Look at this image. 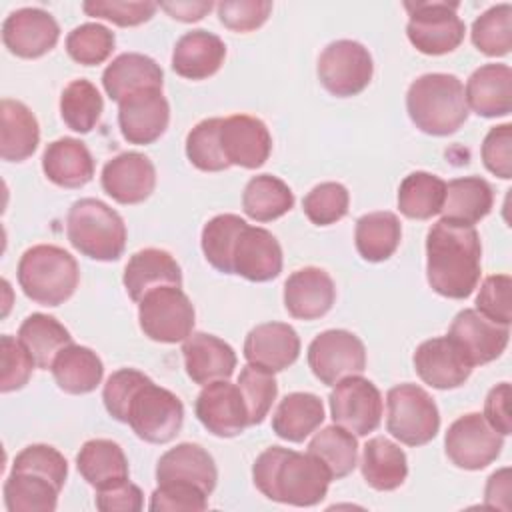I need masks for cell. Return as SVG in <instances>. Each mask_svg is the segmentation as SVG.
Instances as JSON below:
<instances>
[{"label":"cell","instance_id":"1","mask_svg":"<svg viewBox=\"0 0 512 512\" xmlns=\"http://www.w3.org/2000/svg\"><path fill=\"white\" fill-rule=\"evenodd\" d=\"M482 274V244L474 226L438 220L426 234V278L430 288L452 300L468 298Z\"/></svg>","mask_w":512,"mask_h":512},{"label":"cell","instance_id":"2","mask_svg":"<svg viewBox=\"0 0 512 512\" xmlns=\"http://www.w3.org/2000/svg\"><path fill=\"white\" fill-rule=\"evenodd\" d=\"M252 480L268 500L316 506L326 498L332 476L326 464L310 452L270 446L254 460Z\"/></svg>","mask_w":512,"mask_h":512},{"label":"cell","instance_id":"3","mask_svg":"<svg viewBox=\"0 0 512 512\" xmlns=\"http://www.w3.org/2000/svg\"><path fill=\"white\" fill-rule=\"evenodd\" d=\"M412 124L430 136L454 134L468 120L464 86L458 76L428 72L418 76L406 92Z\"/></svg>","mask_w":512,"mask_h":512},{"label":"cell","instance_id":"4","mask_svg":"<svg viewBox=\"0 0 512 512\" xmlns=\"http://www.w3.org/2000/svg\"><path fill=\"white\" fill-rule=\"evenodd\" d=\"M18 284L36 304L60 306L72 298L80 282L76 258L60 246L36 244L18 262Z\"/></svg>","mask_w":512,"mask_h":512},{"label":"cell","instance_id":"5","mask_svg":"<svg viewBox=\"0 0 512 512\" xmlns=\"http://www.w3.org/2000/svg\"><path fill=\"white\" fill-rule=\"evenodd\" d=\"M66 236L82 256L112 262L122 256L128 234L114 208L98 198H80L68 210Z\"/></svg>","mask_w":512,"mask_h":512},{"label":"cell","instance_id":"6","mask_svg":"<svg viewBox=\"0 0 512 512\" xmlns=\"http://www.w3.org/2000/svg\"><path fill=\"white\" fill-rule=\"evenodd\" d=\"M386 428L406 446H424L440 430L434 398L416 384L392 386L386 394Z\"/></svg>","mask_w":512,"mask_h":512},{"label":"cell","instance_id":"7","mask_svg":"<svg viewBox=\"0 0 512 512\" xmlns=\"http://www.w3.org/2000/svg\"><path fill=\"white\" fill-rule=\"evenodd\" d=\"M458 6V2L448 0L404 2L410 16L406 26L410 44L428 56H442L456 50L466 32V26L456 12Z\"/></svg>","mask_w":512,"mask_h":512},{"label":"cell","instance_id":"8","mask_svg":"<svg viewBox=\"0 0 512 512\" xmlns=\"http://www.w3.org/2000/svg\"><path fill=\"white\" fill-rule=\"evenodd\" d=\"M196 322V312L182 286H158L138 302V324L144 336L160 344L184 342Z\"/></svg>","mask_w":512,"mask_h":512},{"label":"cell","instance_id":"9","mask_svg":"<svg viewBox=\"0 0 512 512\" xmlns=\"http://www.w3.org/2000/svg\"><path fill=\"white\" fill-rule=\"evenodd\" d=\"M126 424L140 440L166 444L178 436L184 424V404L174 392L148 380L132 396Z\"/></svg>","mask_w":512,"mask_h":512},{"label":"cell","instance_id":"10","mask_svg":"<svg viewBox=\"0 0 512 512\" xmlns=\"http://www.w3.org/2000/svg\"><path fill=\"white\" fill-rule=\"evenodd\" d=\"M320 84L338 98L360 94L372 80L374 62L368 48L356 40H334L318 58Z\"/></svg>","mask_w":512,"mask_h":512},{"label":"cell","instance_id":"11","mask_svg":"<svg viewBox=\"0 0 512 512\" xmlns=\"http://www.w3.org/2000/svg\"><path fill=\"white\" fill-rule=\"evenodd\" d=\"M328 402L334 424L346 428L354 436H368L382 422V394L374 382L360 374L336 382Z\"/></svg>","mask_w":512,"mask_h":512},{"label":"cell","instance_id":"12","mask_svg":"<svg viewBox=\"0 0 512 512\" xmlns=\"http://www.w3.org/2000/svg\"><path fill=\"white\" fill-rule=\"evenodd\" d=\"M502 446L504 436L496 432L478 412L456 418L444 436L448 460L462 470L486 468L500 456Z\"/></svg>","mask_w":512,"mask_h":512},{"label":"cell","instance_id":"13","mask_svg":"<svg viewBox=\"0 0 512 512\" xmlns=\"http://www.w3.org/2000/svg\"><path fill=\"white\" fill-rule=\"evenodd\" d=\"M308 366L322 384L334 386L342 378L366 370L364 342L348 330H324L308 346Z\"/></svg>","mask_w":512,"mask_h":512},{"label":"cell","instance_id":"14","mask_svg":"<svg viewBox=\"0 0 512 512\" xmlns=\"http://www.w3.org/2000/svg\"><path fill=\"white\" fill-rule=\"evenodd\" d=\"M58 38L56 18L42 8H18L2 22V42L18 58H40L58 44Z\"/></svg>","mask_w":512,"mask_h":512},{"label":"cell","instance_id":"15","mask_svg":"<svg viewBox=\"0 0 512 512\" xmlns=\"http://www.w3.org/2000/svg\"><path fill=\"white\" fill-rule=\"evenodd\" d=\"M200 424L218 438H234L248 424V410L238 384L216 380L206 384L194 404Z\"/></svg>","mask_w":512,"mask_h":512},{"label":"cell","instance_id":"16","mask_svg":"<svg viewBox=\"0 0 512 512\" xmlns=\"http://www.w3.org/2000/svg\"><path fill=\"white\" fill-rule=\"evenodd\" d=\"M472 366L496 360L508 346L510 328L482 316L476 308L460 310L446 334Z\"/></svg>","mask_w":512,"mask_h":512},{"label":"cell","instance_id":"17","mask_svg":"<svg viewBox=\"0 0 512 512\" xmlns=\"http://www.w3.org/2000/svg\"><path fill=\"white\" fill-rule=\"evenodd\" d=\"M170 104L162 88H146L118 102V126L126 142L152 144L168 128Z\"/></svg>","mask_w":512,"mask_h":512},{"label":"cell","instance_id":"18","mask_svg":"<svg viewBox=\"0 0 512 512\" xmlns=\"http://www.w3.org/2000/svg\"><path fill=\"white\" fill-rule=\"evenodd\" d=\"M100 182L118 204H140L156 188V168L142 152H120L104 164Z\"/></svg>","mask_w":512,"mask_h":512},{"label":"cell","instance_id":"19","mask_svg":"<svg viewBox=\"0 0 512 512\" xmlns=\"http://www.w3.org/2000/svg\"><path fill=\"white\" fill-rule=\"evenodd\" d=\"M412 362L420 380L438 390L462 386L474 368L448 336L424 340L414 350Z\"/></svg>","mask_w":512,"mask_h":512},{"label":"cell","instance_id":"20","mask_svg":"<svg viewBox=\"0 0 512 512\" xmlns=\"http://www.w3.org/2000/svg\"><path fill=\"white\" fill-rule=\"evenodd\" d=\"M220 146L230 166L254 170L268 160L272 136L260 118L234 114L222 120Z\"/></svg>","mask_w":512,"mask_h":512},{"label":"cell","instance_id":"21","mask_svg":"<svg viewBox=\"0 0 512 512\" xmlns=\"http://www.w3.org/2000/svg\"><path fill=\"white\" fill-rule=\"evenodd\" d=\"M282 272V246L272 232L246 224L232 254V274L250 282H268Z\"/></svg>","mask_w":512,"mask_h":512},{"label":"cell","instance_id":"22","mask_svg":"<svg viewBox=\"0 0 512 512\" xmlns=\"http://www.w3.org/2000/svg\"><path fill=\"white\" fill-rule=\"evenodd\" d=\"M300 336L286 322H264L254 326L244 340L248 364L268 372H282L298 360Z\"/></svg>","mask_w":512,"mask_h":512},{"label":"cell","instance_id":"23","mask_svg":"<svg viewBox=\"0 0 512 512\" xmlns=\"http://www.w3.org/2000/svg\"><path fill=\"white\" fill-rule=\"evenodd\" d=\"M336 300L332 276L316 266L294 270L284 282V308L292 318L316 320L322 318Z\"/></svg>","mask_w":512,"mask_h":512},{"label":"cell","instance_id":"24","mask_svg":"<svg viewBox=\"0 0 512 512\" xmlns=\"http://www.w3.org/2000/svg\"><path fill=\"white\" fill-rule=\"evenodd\" d=\"M184 368L192 382L206 386L228 380L236 368V352L222 338L206 332H192L182 344Z\"/></svg>","mask_w":512,"mask_h":512},{"label":"cell","instance_id":"25","mask_svg":"<svg viewBox=\"0 0 512 512\" xmlns=\"http://www.w3.org/2000/svg\"><path fill=\"white\" fill-rule=\"evenodd\" d=\"M226 58V44L208 30L182 34L172 50V70L186 80H206L214 76Z\"/></svg>","mask_w":512,"mask_h":512},{"label":"cell","instance_id":"26","mask_svg":"<svg viewBox=\"0 0 512 512\" xmlns=\"http://www.w3.org/2000/svg\"><path fill=\"white\" fill-rule=\"evenodd\" d=\"M468 110L484 118L506 116L512 110V70L508 64L476 68L464 88Z\"/></svg>","mask_w":512,"mask_h":512},{"label":"cell","instance_id":"27","mask_svg":"<svg viewBox=\"0 0 512 512\" xmlns=\"http://www.w3.org/2000/svg\"><path fill=\"white\" fill-rule=\"evenodd\" d=\"M156 480L160 482H188L198 486L208 496L216 488L218 470L214 458L200 444L182 442L166 450L156 464Z\"/></svg>","mask_w":512,"mask_h":512},{"label":"cell","instance_id":"28","mask_svg":"<svg viewBox=\"0 0 512 512\" xmlns=\"http://www.w3.org/2000/svg\"><path fill=\"white\" fill-rule=\"evenodd\" d=\"M122 284L134 302H140L158 286H182V270L176 258L160 248H144L130 256Z\"/></svg>","mask_w":512,"mask_h":512},{"label":"cell","instance_id":"29","mask_svg":"<svg viewBox=\"0 0 512 512\" xmlns=\"http://www.w3.org/2000/svg\"><path fill=\"white\" fill-rule=\"evenodd\" d=\"M164 72L160 64L140 52H124L116 56L102 72V86L110 100L122 102L130 94L146 88H162Z\"/></svg>","mask_w":512,"mask_h":512},{"label":"cell","instance_id":"30","mask_svg":"<svg viewBox=\"0 0 512 512\" xmlns=\"http://www.w3.org/2000/svg\"><path fill=\"white\" fill-rule=\"evenodd\" d=\"M42 170L60 188H82L94 176V158L82 140L64 136L44 148Z\"/></svg>","mask_w":512,"mask_h":512},{"label":"cell","instance_id":"31","mask_svg":"<svg viewBox=\"0 0 512 512\" xmlns=\"http://www.w3.org/2000/svg\"><path fill=\"white\" fill-rule=\"evenodd\" d=\"M40 142V126L32 110L12 98L0 102V156L6 162L30 158Z\"/></svg>","mask_w":512,"mask_h":512},{"label":"cell","instance_id":"32","mask_svg":"<svg viewBox=\"0 0 512 512\" xmlns=\"http://www.w3.org/2000/svg\"><path fill=\"white\" fill-rule=\"evenodd\" d=\"M494 206V190L480 176L454 178L446 184V196L442 204V220L474 226L490 214Z\"/></svg>","mask_w":512,"mask_h":512},{"label":"cell","instance_id":"33","mask_svg":"<svg viewBox=\"0 0 512 512\" xmlns=\"http://www.w3.org/2000/svg\"><path fill=\"white\" fill-rule=\"evenodd\" d=\"M360 470L368 486L380 492H390L404 484L408 476V460L396 442L386 436H374L364 444Z\"/></svg>","mask_w":512,"mask_h":512},{"label":"cell","instance_id":"34","mask_svg":"<svg viewBox=\"0 0 512 512\" xmlns=\"http://www.w3.org/2000/svg\"><path fill=\"white\" fill-rule=\"evenodd\" d=\"M50 370L58 388L76 396L96 390L104 376L100 356L92 348L74 342L58 352Z\"/></svg>","mask_w":512,"mask_h":512},{"label":"cell","instance_id":"35","mask_svg":"<svg viewBox=\"0 0 512 512\" xmlns=\"http://www.w3.org/2000/svg\"><path fill=\"white\" fill-rule=\"evenodd\" d=\"M76 468L80 476L98 488L128 480V458L118 442L108 438H92L82 444L76 454Z\"/></svg>","mask_w":512,"mask_h":512},{"label":"cell","instance_id":"36","mask_svg":"<svg viewBox=\"0 0 512 512\" xmlns=\"http://www.w3.org/2000/svg\"><path fill=\"white\" fill-rule=\"evenodd\" d=\"M324 422V404L312 392L286 394L272 416V430L288 442H302Z\"/></svg>","mask_w":512,"mask_h":512},{"label":"cell","instance_id":"37","mask_svg":"<svg viewBox=\"0 0 512 512\" xmlns=\"http://www.w3.org/2000/svg\"><path fill=\"white\" fill-rule=\"evenodd\" d=\"M402 226L394 212L380 210L358 218L354 228V244L366 262H384L400 246Z\"/></svg>","mask_w":512,"mask_h":512},{"label":"cell","instance_id":"38","mask_svg":"<svg viewBox=\"0 0 512 512\" xmlns=\"http://www.w3.org/2000/svg\"><path fill=\"white\" fill-rule=\"evenodd\" d=\"M18 340L34 358L36 368L48 370L58 352L72 344V334L54 316L34 312L20 324Z\"/></svg>","mask_w":512,"mask_h":512},{"label":"cell","instance_id":"39","mask_svg":"<svg viewBox=\"0 0 512 512\" xmlns=\"http://www.w3.org/2000/svg\"><path fill=\"white\" fill-rule=\"evenodd\" d=\"M294 206V192L290 186L272 174H258L248 180L242 192V210L256 222H270Z\"/></svg>","mask_w":512,"mask_h":512},{"label":"cell","instance_id":"40","mask_svg":"<svg viewBox=\"0 0 512 512\" xmlns=\"http://www.w3.org/2000/svg\"><path fill=\"white\" fill-rule=\"evenodd\" d=\"M446 196V182L430 172L408 174L398 188V210L412 220H430L440 214Z\"/></svg>","mask_w":512,"mask_h":512},{"label":"cell","instance_id":"41","mask_svg":"<svg viewBox=\"0 0 512 512\" xmlns=\"http://www.w3.org/2000/svg\"><path fill=\"white\" fill-rule=\"evenodd\" d=\"M60 488L30 472H10L4 482V504L8 512H54Z\"/></svg>","mask_w":512,"mask_h":512},{"label":"cell","instance_id":"42","mask_svg":"<svg viewBox=\"0 0 512 512\" xmlns=\"http://www.w3.org/2000/svg\"><path fill=\"white\" fill-rule=\"evenodd\" d=\"M308 452L326 464L332 480L348 476L358 464V440L352 432L338 424L316 432L308 442Z\"/></svg>","mask_w":512,"mask_h":512},{"label":"cell","instance_id":"43","mask_svg":"<svg viewBox=\"0 0 512 512\" xmlns=\"http://www.w3.org/2000/svg\"><path fill=\"white\" fill-rule=\"evenodd\" d=\"M102 110V96L86 78L72 80L60 94V116L64 124L78 134H88L98 124Z\"/></svg>","mask_w":512,"mask_h":512},{"label":"cell","instance_id":"44","mask_svg":"<svg viewBox=\"0 0 512 512\" xmlns=\"http://www.w3.org/2000/svg\"><path fill=\"white\" fill-rule=\"evenodd\" d=\"M244 226L246 220L238 214H218L204 224L200 246L208 264L218 272L232 274V254Z\"/></svg>","mask_w":512,"mask_h":512},{"label":"cell","instance_id":"45","mask_svg":"<svg viewBox=\"0 0 512 512\" xmlns=\"http://www.w3.org/2000/svg\"><path fill=\"white\" fill-rule=\"evenodd\" d=\"M472 44L486 56H506L512 48V6L496 4L482 12L470 32Z\"/></svg>","mask_w":512,"mask_h":512},{"label":"cell","instance_id":"46","mask_svg":"<svg viewBox=\"0 0 512 512\" xmlns=\"http://www.w3.org/2000/svg\"><path fill=\"white\" fill-rule=\"evenodd\" d=\"M224 118H206L186 136V156L202 172H222L230 164L220 146V128Z\"/></svg>","mask_w":512,"mask_h":512},{"label":"cell","instance_id":"47","mask_svg":"<svg viewBox=\"0 0 512 512\" xmlns=\"http://www.w3.org/2000/svg\"><path fill=\"white\" fill-rule=\"evenodd\" d=\"M116 44V36L110 28L98 22H86L72 28L66 36L68 56L82 66H96L108 60Z\"/></svg>","mask_w":512,"mask_h":512},{"label":"cell","instance_id":"48","mask_svg":"<svg viewBox=\"0 0 512 512\" xmlns=\"http://www.w3.org/2000/svg\"><path fill=\"white\" fill-rule=\"evenodd\" d=\"M238 388L248 410V424H262L278 396V382L274 374L264 368L248 364L240 370Z\"/></svg>","mask_w":512,"mask_h":512},{"label":"cell","instance_id":"49","mask_svg":"<svg viewBox=\"0 0 512 512\" xmlns=\"http://www.w3.org/2000/svg\"><path fill=\"white\" fill-rule=\"evenodd\" d=\"M350 194L340 182H322L302 200L306 218L316 226H330L348 214Z\"/></svg>","mask_w":512,"mask_h":512},{"label":"cell","instance_id":"50","mask_svg":"<svg viewBox=\"0 0 512 512\" xmlns=\"http://www.w3.org/2000/svg\"><path fill=\"white\" fill-rule=\"evenodd\" d=\"M12 470L42 476L60 490L64 488V482L68 478L66 458L50 444H30L22 448L12 462Z\"/></svg>","mask_w":512,"mask_h":512},{"label":"cell","instance_id":"51","mask_svg":"<svg viewBox=\"0 0 512 512\" xmlns=\"http://www.w3.org/2000/svg\"><path fill=\"white\" fill-rule=\"evenodd\" d=\"M34 366V358L18 340V336L14 338L10 334H4L0 338V390L4 394L24 388L32 376Z\"/></svg>","mask_w":512,"mask_h":512},{"label":"cell","instance_id":"52","mask_svg":"<svg viewBox=\"0 0 512 512\" xmlns=\"http://www.w3.org/2000/svg\"><path fill=\"white\" fill-rule=\"evenodd\" d=\"M148 508L152 512H200L208 508V494L188 482H160Z\"/></svg>","mask_w":512,"mask_h":512},{"label":"cell","instance_id":"53","mask_svg":"<svg viewBox=\"0 0 512 512\" xmlns=\"http://www.w3.org/2000/svg\"><path fill=\"white\" fill-rule=\"evenodd\" d=\"M148 380L150 378L136 368H120V370L112 372L102 390V400H104L106 412L114 420L126 424L130 400L136 394V390Z\"/></svg>","mask_w":512,"mask_h":512},{"label":"cell","instance_id":"54","mask_svg":"<svg viewBox=\"0 0 512 512\" xmlns=\"http://www.w3.org/2000/svg\"><path fill=\"white\" fill-rule=\"evenodd\" d=\"M82 10L92 18L108 20L116 26H138L148 22L154 12L158 10V4L154 2H118V0H86L82 4Z\"/></svg>","mask_w":512,"mask_h":512},{"label":"cell","instance_id":"55","mask_svg":"<svg viewBox=\"0 0 512 512\" xmlns=\"http://www.w3.org/2000/svg\"><path fill=\"white\" fill-rule=\"evenodd\" d=\"M510 292L512 278L508 274H492L484 278L480 292L476 296V310L496 324L510 326Z\"/></svg>","mask_w":512,"mask_h":512},{"label":"cell","instance_id":"56","mask_svg":"<svg viewBox=\"0 0 512 512\" xmlns=\"http://www.w3.org/2000/svg\"><path fill=\"white\" fill-rule=\"evenodd\" d=\"M220 22L232 32H252L260 28L270 12L272 2L268 0H224L216 6Z\"/></svg>","mask_w":512,"mask_h":512},{"label":"cell","instance_id":"57","mask_svg":"<svg viewBox=\"0 0 512 512\" xmlns=\"http://www.w3.org/2000/svg\"><path fill=\"white\" fill-rule=\"evenodd\" d=\"M482 162L488 172L502 180L512 178V124H500L488 130L482 142Z\"/></svg>","mask_w":512,"mask_h":512},{"label":"cell","instance_id":"58","mask_svg":"<svg viewBox=\"0 0 512 512\" xmlns=\"http://www.w3.org/2000/svg\"><path fill=\"white\" fill-rule=\"evenodd\" d=\"M94 504L100 512H140L144 506V494L130 480H122L98 488Z\"/></svg>","mask_w":512,"mask_h":512},{"label":"cell","instance_id":"59","mask_svg":"<svg viewBox=\"0 0 512 512\" xmlns=\"http://www.w3.org/2000/svg\"><path fill=\"white\" fill-rule=\"evenodd\" d=\"M486 422L500 432L502 436H508L512 432V416H510V384L500 382L486 394L484 400V414Z\"/></svg>","mask_w":512,"mask_h":512},{"label":"cell","instance_id":"60","mask_svg":"<svg viewBox=\"0 0 512 512\" xmlns=\"http://www.w3.org/2000/svg\"><path fill=\"white\" fill-rule=\"evenodd\" d=\"M510 468H500L494 474H490L486 488H484V506L488 508H500L510 510Z\"/></svg>","mask_w":512,"mask_h":512},{"label":"cell","instance_id":"61","mask_svg":"<svg viewBox=\"0 0 512 512\" xmlns=\"http://www.w3.org/2000/svg\"><path fill=\"white\" fill-rule=\"evenodd\" d=\"M210 0H176V2H160L158 8L170 14V18L180 22H198L212 10Z\"/></svg>","mask_w":512,"mask_h":512}]
</instances>
